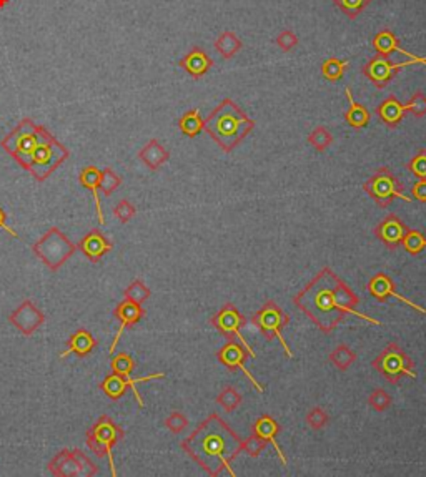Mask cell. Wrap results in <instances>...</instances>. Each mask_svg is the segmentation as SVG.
<instances>
[{
	"label": "cell",
	"mask_w": 426,
	"mask_h": 477,
	"mask_svg": "<svg viewBox=\"0 0 426 477\" xmlns=\"http://www.w3.org/2000/svg\"><path fill=\"white\" fill-rule=\"evenodd\" d=\"M8 321L25 336H32L44 324L45 316L30 300H25L8 316Z\"/></svg>",
	"instance_id": "13"
},
{
	"label": "cell",
	"mask_w": 426,
	"mask_h": 477,
	"mask_svg": "<svg viewBox=\"0 0 426 477\" xmlns=\"http://www.w3.org/2000/svg\"><path fill=\"white\" fill-rule=\"evenodd\" d=\"M252 323L257 326L260 333L263 334V338L267 339V341H273V339L277 338L282 344L283 351H285V354L288 356V360H293L292 349L282 334L283 326L288 324V314L275 303V301L268 300L267 303L253 314Z\"/></svg>",
	"instance_id": "9"
},
{
	"label": "cell",
	"mask_w": 426,
	"mask_h": 477,
	"mask_svg": "<svg viewBox=\"0 0 426 477\" xmlns=\"http://www.w3.org/2000/svg\"><path fill=\"white\" fill-rule=\"evenodd\" d=\"M163 377H165V372H154V375L142 376V377L118 376L115 375V372H110V375H108L105 379L100 382V387L103 393H105V396H108V398L113 401L120 399L127 391L132 389L134 391V396L140 408H145V403H144V399H142L139 389H137V384H140V382H146V381H154V379H163Z\"/></svg>",
	"instance_id": "11"
},
{
	"label": "cell",
	"mask_w": 426,
	"mask_h": 477,
	"mask_svg": "<svg viewBox=\"0 0 426 477\" xmlns=\"http://www.w3.org/2000/svg\"><path fill=\"white\" fill-rule=\"evenodd\" d=\"M358 303V296L328 266H325L293 298V305L301 310L326 334L333 331L340 323H343L345 314L348 313L372 324L381 326V321L357 311Z\"/></svg>",
	"instance_id": "1"
},
{
	"label": "cell",
	"mask_w": 426,
	"mask_h": 477,
	"mask_svg": "<svg viewBox=\"0 0 426 477\" xmlns=\"http://www.w3.org/2000/svg\"><path fill=\"white\" fill-rule=\"evenodd\" d=\"M79 182H80V185H82L84 188H87V190L92 193L93 201H96L98 223L105 225V218H103V213H102L100 195H98V192H100V170H98L97 167H93V165H88V167L80 170Z\"/></svg>",
	"instance_id": "21"
},
{
	"label": "cell",
	"mask_w": 426,
	"mask_h": 477,
	"mask_svg": "<svg viewBox=\"0 0 426 477\" xmlns=\"http://www.w3.org/2000/svg\"><path fill=\"white\" fill-rule=\"evenodd\" d=\"M348 67H350L348 60L330 57V59H326L325 62L321 64V75H323V78L328 80V82L335 83L343 78V75L348 70Z\"/></svg>",
	"instance_id": "30"
},
{
	"label": "cell",
	"mask_w": 426,
	"mask_h": 477,
	"mask_svg": "<svg viewBox=\"0 0 426 477\" xmlns=\"http://www.w3.org/2000/svg\"><path fill=\"white\" fill-rule=\"evenodd\" d=\"M373 47H375L376 54L380 57H385V59H388V57L396 52V54L406 57L408 60H413V62L426 67V59L411 54V52L408 50L401 49L398 44V39H396V35L393 34L390 28H383V30H380L375 37H373Z\"/></svg>",
	"instance_id": "18"
},
{
	"label": "cell",
	"mask_w": 426,
	"mask_h": 477,
	"mask_svg": "<svg viewBox=\"0 0 426 477\" xmlns=\"http://www.w3.org/2000/svg\"><path fill=\"white\" fill-rule=\"evenodd\" d=\"M165 428L168 429L170 432L173 434H180L182 431H185L187 426H188V419L187 416L183 413H180V411H173V413H170L167 416V419H165Z\"/></svg>",
	"instance_id": "41"
},
{
	"label": "cell",
	"mask_w": 426,
	"mask_h": 477,
	"mask_svg": "<svg viewBox=\"0 0 426 477\" xmlns=\"http://www.w3.org/2000/svg\"><path fill=\"white\" fill-rule=\"evenodd\" d=\"M144 316H145V310L142 308V305L134 303V301L124 300L117 305L115 318L118 319L120 326H118V331L115 334V339L112 341V346H110V349H108V353H110V354L115 353L117 344H118V341H120L122 334H124L125 329L139 323V321L144 318Z\"/></svg>",
	"instance_id": "16"
},
{
	"label": "cell",
	"mask_w": 426,
	"mask_h": 477,
	"mask_svg": "<svg viewBox=\"0 0 426 477\" xmlns=\"http://www.w3.org/2000/svg\"><path fill=\"white\" fill-rule=\"evenodd\" d=\"M0 146L39 182H45L70 155L67 146L32 118H22Z\"/></svg>",
	"instance_id": "2"
},
{
	"label": "cell",
	"mask_w": 426,
	"mask_h": 477,
	"mask_svg": "<svg viewBox=\"0 0 426 477\" xmlns=\"http://www.w3.org/2000/svg\"><path fill=\"white\" fill-rule=\"evenodd\" d=\"M405 112L413 113L416 118L426 117V95L423 92H416L410 98L408 103H405Z\"/></svg>",
	"instance_id": "42"
},
{
	"label": "cell",
	"mask_w": 426,
	"mask_h": 477,
	"mask_svg": "<svg viewBox=\"0 0 426 477\" xmlns=\"http://www.w3.org/2000/svg\"><path fill=\"white\" fill-rule=\"evenodd\" d=\"M139 158L146 168L151 170V172H157L162 165L168 162L170 152L157 139H151L139 152Z\"/></svg>",
	"instance_id": "24"
},
{
	"label": "cell",
	"mask_w": 426,
	"mask_h": 477,
	"mask_svg": "<svg viewBox=\"0 0 426 477\" xmlns=\"http://www.w3.org/2000/svg\"><path fill=\"white\" fill-rule=\"evenodd\" d=\"M135 213H137L135 206L132 205L129 200H122L115 208H113V215H115V218L120 221V223H129V221L135 216Z\"/></svg>",
	"instance_id": "47"
},
{
	"label": "cell",
	"mask_w": 426,
	"mask_h": 477,
	"mask_svg": "<svg viewBox=\"0 0 426 477\" xmlns=\"http://www.w3.org/2000/svg\"><path fill=\"white\" fill-rule=\"evenodd\" d=\"M330 361L333 363V366L340 371H347L350 366L357 361V353L353 349H350L347 344H340L330 353Z\"/></svg>",
	"instance_id": "31"
},
{
	"label": "cell",
	"mask_w": 426,
	"mask_h": 477,
	"mask_svg": "<svg viewBox=\"0 0 426 477\" xmlns=\"http://www.w3.org/2000/svg\"><path fill=\"white\" fill-rule=\"evenodd\" d=\"M77 247L57 226L47 230L32 247V252L50 271H59L74 257Z\"/></svg>",
	"instance_id": "5"
},
{
	"label": "cell",
	"mask_w": 426,
	"mask_h": 477,
	"mask_svg": "<svg viewBox=\"0 0 426 477\" xmlns=\"http://www.w3.org/2000/svg\"><path fill=\"white\" fill-rule=\"evenodd\" d=\"M72 454H74L75 459H77V464H79V469H80V476L93 477V476L98 474V467L96 464H93V462L90 461L88 457L85 456L82 451L72 449Z\"/></svg>",
	"instance_id": "43"
},
{
	"label": "cell",
	"mask_w": 426,
	"mask_h": 477,
	"mask_svg": "<svg viewBox=\"0 0 426 477\" xmlns=\"http://www.w3.org/2000/svg\"><path fill=\"white\" fill-rule=\"evenodd\" d=\"M124 439V429L108 418L107 414L100 416L97 423L87 431V446L97 457H107L112 476H117L115 461H113V447Z\"/></svg>",
	"instance_id": "6"
},
{
	"label": "cell",
	"mask_w": 426,
	"mask_h": 477,
	"mask_svg": "<svg viewBox=\"0 0 426 477\" xmlns=\"http://www.w3.org/2000/svg\"><path fill=\"white\" fill-rule=\"evenodd\" d=\"M406 231H408V228H406L403 221H401L396 215H390L376 226L375 235L386 248L396 249L401 243H403Z\"/></svg>",
	"instance_id": "19"
},
{
	"label": "cell",
	"mask_w": 426,
	"mask_h": 477,
	"mask_svg": "<svg viewBox=\"0 0 426 477\" xmlns=\"http://www.w3.org/2000/svg\"><path fill=\"white\" fill-rule=\"evenodd\" d=\"M243 47V42L240 40V37L231 30H225L219 35V39L215 40V50L219 52L221 59L230 60L238 54Z\"/></svg>",
	"instance_id": "28"
},
{
	"label": "cell",
	"mask_w": 426,
	"mask_h": 477,
	"mask_svg": "<svg viewBox=\"0 0 426 477\" xmlns=\"http://www.w3.org/2000/svg\"><path fill=\"white\" fill-rule=\"evenodd\" d=\"M373 367L376 372L385 377L388 382L396 384L401 377L408 376L416 379L415 365L411 358L396 343H390L378 356L373 360Z\"/></svg>",
	"instance_id": "7"
},
{
	"label": "cell",
	"mask_w": 426,
	"mask_h": 477,
	"mask_svg": "<svg viewBox=\"0 0 426 477\" xmlns=\"http://www.w3.org/2000/svg\"><path fill=\"white\" fill-rule=\"evenodd\" d=\"M112 248L113 245L110 240L98 228L88 231L77 245V249H80V253H84L92 263L100 261L107 253L112 252Z\"/></svg>",
	"instance_id": "17"
},
{
	"label": "cell",
	"mask_w": 426,
	"mask_h": 477,
	"mask_svg": "<svg viewBox=\"0 0 426 477\" xmlns=\"http://www.w3.org/2000/svg\"><path fill=\"white\" fill-rule=\"evenodd\" d=\"M217 403L224 408L226 413H231L241 404V394L235 389L234 386H225L220 391V394L217 396Z\"/></svg>",
	"instance_id": "36"
},
{
	"label": "cell",
	"mask_w": 426,
	"mask_h": 477,
	"mask_svg": "<svg viewBox=\"0 0 426 477\" xmlns=\"http://www.w3.org/2000/svg\"><path fill=\"white\" fill-rule=\"evenodd\" d=\"M416 62L413 60H406V62H391L390 59H385V57H373V59L368 60L367 64L363 65L362 72L364 77H367L370 82L375 85L376 88H385L388 83L391 82L393 77L400 72L401 69L410 67V65H415Z\"/></svg>",
	"instance_id": "12"
},
{
	"label": "cell",
	"mask_w": 426,
	"mask_h": 477,
	"mask_svg": "<svg viewBox=\"0 0 426 477\" xmlns=\"http://www.w3.org/2000/svg\"><path fill=\"white\" fill-rule=\"evenodd\" d=\"M278 432H280V426H278V423L270 414L260 416V418L257 419V423H255V426H253V434H257V436L262 437L263 441L272 444V446L275 447V451H277L278 457H280V461L287 466V462H288L287 457H285V454H283L282 447L278 446V442H277Z\"/></svg>",
	"instance_id": "22"
},
{
	"label": "cell",
	"mask_w": 426,
	"mask_h": 477,
	"mask_svg": "<svg viewBox=\"0 0 426 477\" xmlns=\"http://www.w3.org/2000/svg\"><path fill=\"white\" fill-rule=\"evenodd\" d=\"M245 323H247V319L241 316L238 308L231 303L221 306L219 313L210 319V324L221 334V336H225L229 341H235L236 339V341H240L241 346L247 349L250 358H257V354H255L252 346L248 344L247 338L241 334V326Z\"/></svg>",
	"instance_id": "10"
},
{
	"label": "cell",
	"mask_w": 426,
	"mask_h": 477,
	"mask_svg": "<svg viewBox=\"0 0 426 477\" xmlns=\"http://www.w3.org/2000/svg\"><path fill=\"white\" fill-rule=\"evenodd\" d=\"M178 129L183 135L190 136V139L200 135L205 130V120L202 118L200 110L192 108V110L183 113V117L178 120Z\"/></svg>",
	"instance_id": "29"
},
{
	"label": "cell",
	"mask_w": 426,
	"mask_h": 477,
	"mask_svg": "<svg viewBox=\"0 0 426 477\" xmlns=\"http://www.w3.org/2000/svg\"><path fill=\"white\" fill-rule=\"evenodd\" d=\"M122 185V177L113 172V168L107 167L100 170V192L105 196H110L118 187Z\"/></svg>",
	"instance_id": "38"
},
{
	"label": "cell",
	"mask_w": 426,
	"mask_h": 477,
	"mask_svg": "<svg viewBox=\"0 0 426 477\" xmlns=\"http://www.w3.org/2000/svg\"><path fill=\"white\" fill-rule=\"evenodd\" d=\"M328 421H330L328 414H326L321 408L310 409L309 414H306V424H309L313 431H320V429H323L326 424H328Z\"/></svg>",
	"instance_id": "44"
},
{
	"label": "cell",
	"mask_w": 426,
	"mask_h": 477,
	"mask_svg": "<svg viewBox=\"0 0 426 477\" xmlns=\"http://www.w3.org/2000/svg\"><path fill=\"white\" fill-rule=\"evenodd\" d=\"M363 190L380 208H386L395 198H400L406 203L411 201V198L403 193V185L396 178V175L386 167L376 170L370 177V180L364 182Z\"/></svg>",
	"instance_id": "8"
},
{
	"label": "cell",
	"mask_w": 426,
	"mask_h": 477,
	"mask_svg": "<svg viewBox=\"0 0 426 477\" xmlns=\"http://www.w3.org/2000/svg\"><path fill=\"white\" fill-rule=\"evenodd\" d=\"M180 446L208 476H220L224 469L235 476L230 462L241 452V439L219 414L208 416Z\"/></svg>",
	"instance_id": "3"
},
{
	"label": "cell",
	"mask_w": 426,
	"mask_h": 477,
	"mask_svg": "<svg viewBox=\"0 0 426 477\" xmlns=\"http://www.w3.org/2000/svg\"><path fill=\"white\" fill-rule=\"evenodd\" d=\"M406 168H408L416 178H426V150L421 148L420 152L406 163Z\"/></svg>",
	"instance_id": "45"
},
{
	"label": "cell",
	"mask_w": 426,
	"mask_h": 477,
	"mask_svg": "<svg viewBox=\"0 0 426 477\" xmlns=\"http://www.w3.org/2000/svg\"><path fill=\"white\" fill-rule=\"evenodd\" d=\"M49 472L59 477H79L80 469L72 451L64 449L49 462Z\"/></svg>",
	"instance_id": "26"
},
{
	"label": "cell",
	"mask_w": 426,
	"mask_h": 477,
	"mask_svg": "<svg viewBox=\"0 0 426 477\" xmlns=\"http://www.w3.org/2000/svg\"><path fill=\"white\" fill-rule=\"evenodd\" d=\"M367 288H368V293H370L373 298H376L378 301H381V303H385V301L390 300V298H396V300L401 301L403 305L410 306V308H413L415 311H418V313L421 314H426L425 308H421V306L413 303V301H410L408 298L401 296L400 293H396L395 283H393V280L386 275V273H378V275L373 276L372 280L368 281Z\"/></svg>",
	"instance_id": "15"
},
{
	"label": "cell",
	"mask_w": 426,
	"mask_h": 477,
	"mask_svg": "<svg viewBox=\"0 0 426 477\" xmlns=\"http://www.w3.org/2000/svg\"><path fill=\"white\" fill-rule=\"evenodd\" d=\"M405 105L396 97H386L380 105L376 107V115L388 129H396L405 118Z\"/></svg>",
	"instance_id": "23"
},
{
	"label": "cell",
	"mask_w": 426,
	"mask_h": 477,
	"mask_svg": "<svg viewBox=\"0 0 426 477\" xmlns=\"http://www.w3.org/2000/svg\"><path fill=\"white\" fill-rule=\"evenodd\" d=\"M401 245H403L406 253L413 254L415 257V254L421 253L426 248V236L418 230H408Z\"/></svg>",
	"instance_id": "37"
},
{
	"label": "cell",
	"mask_w": 426,
	"mask_h": 477,
	"mask_svg": "<svg viewBox=\"0 0 426 477\" xmlns=\"http://www.w3.org/2000/svg\"><path fill=\"white\" fill-rule=\"evenodd\" d=\"M373 0H333L335 6H337L348 18H352V20L358 18L359 13L370 6Z\"/></svg>",
	"instance_id": "34"
},
{
	"label": "cell",
	"mask_w": 426,
	"mask_h": 477,
	"mask_svg": "<svg viewBox=\"0 0 426 477\" xmlns=\"http://www.w3.org/2000/svg\"><path fill=\"white\" fill-rule=\"evenodd\" d=\"M255 120L236 105L231 98H225L215 107L205 120V131L225 153L234 152L243 139L252 134Z\"/></svg>",
	"instance_id": "4"
},
{
	"label": "cell",
	"mask_w": 426,
	"mask_h": 477,
	"mask_svg": "<svg viewBox=\"0 0 426 477\" xmlns=\"http://www.w3.org/2000/svg\"><path fill=\"white\" fill-rule=\"evenodd\" d=\"M411 196L421 203H426V178H418V182L411 187Z\"/></svg>",
	"instance_id": "48"
},
{
	"label": "cell",
	"mask_w": 426,
	"mask_h": 477,
	"mask_svg": "<svg viewBox=\"0 0 426 477\" xmlns=\"http://www.w3.org/2000/svg\"><path fill=\"white\" fill-rule=\"evenodd\" d=\"M309 143L310 146H313V150L321 153L328 150L331 143H333V134L326 126H316V129L310 131Z\"/></svg>",
	"instance_id": "32"
},
{
	"label": "cell",
	"mask_w": 426,
	"mask_h": 477,
	"mask_svg": "<svg viewBox=\"0 0 426 477\" xmlns=\"http://www.w3.org/2000/svg\"><path fill=\"white\" fill-rule=\"evenodd\" d=\"M275 44L278 45V49L283 52H292L298 45V37L295 32L287 28V30H282L280 34L277 35Z\"/></svg>",
	"instance_id": "46"
},
{
	"label": "cell",
	"mask_w": 426,
	"mask_h": 477,
	"mask_svg": "<svg viewBox=\"0 0 426 477\" xmlns=\"http://www.w3.org/2000/svg\"><path fill=\"white\" fill-rule=\"evenodd\" d=\"M97 346V339L93 338V334L87 331V329H79L75 331L67 341V349L60 354V360H64L69 354H77L79 358L88 356Z\"/></svg>",
	"instance_id": "25"
},
{
	"label": "cell",
	"mask_w": 426,
	"mask_h": 477,
	"mask_svg": "<svg viewBox=\"0 0 426 477\" xmlns=\"http://www.w3.org/2000/svg\"><path fill=\"white\" fill-rule=\"evenodd\" d=\"M8 2H11V0H0V8H4V7H6Z\"/></svg>",
	"instance_id": "50"
},
{
	"label": "cell",
	"mask_w": 426,
	"mask_h": 477,
	"mask_svg": "<svg viewBox=\"0 0 426 477\" xmlns=\"http://www.w3.org/2000/svg\"><path fill=\"white\" fill-rule=\"evenodd\" d=\"M178 65L185 70L190 77L198 80L202 78L203 75H207L208 70L213 67V60L205 50L200 49V47H193V49L180 60Z\"/></svg>",
	"instance_id": "20"
},
{
	"label": "cell",
	"mask_w": 426,
	"mask_h": 477,
	"mask_svg": "<svg viewBox=\"0 0 426 477\" xmlns=\"http://www.w3.org/2000/svg\"><path fill=\"white\" fill-rule=\"evenodd\" d=\"M150 295H151L150 288L145 286V283L142 280H134L129 286L125 288V291H124L125 300H130V301H134V303H139V305H144L145 301L150 298Z\"/></svg>",
	"instance_id": "35"
},
{
	"label": "cell",
	"mask_w": 426,
	"mask_h": 477,
	"mask_svg": "<svg viewBox=\"0 0 426 477\" xmlns=\"http://www.w3.org/2000/svg\"><path fill=\"white\" fill-rule=\"evenodd\" d=\"M368 404H370L375 411H378V413H383V411H386L391 406V396L388 394L385 389H381V387H376V389L368 396Z\"/></svg>",
	"instance_id": "40"
},
{
	"label": "cell",
	"mask_w": 426,
	"mask_h": 477,
	"mask_svg": "<svg viewBox=\"0 0 426 477\" xmlns=\"http://www.w3.org/2000/svg\"><path fill=\"white\" fill-rule=\"evenodd\" d=\"M110 370L118 376H132L135 370V361L129 353H118L112 354Z\"/></svg>",
	"instance_id": "33"
},
{
	"label": "cell",
	"mask_w": 426,
	"mask_h": 477,
	"mask_svg": "<svg viewBox=\"0 0 426 477\" xmlns=\"http://www.w3.org/2000/svg\"><path fill=\"white\" fill-rule=\"evenodd\" d=\"M268 442L263 441L262 437H258L257 434H252V436L241 441V452L248 454L250 457H258L262 452L267 449Z\"/></svg>",
	"instance_id": "39"
},
{
	"label": "cell",
	"mask_w": 426,
	"mask_h": 477,
	"mask_svg": "<svg viewBox=\"0 0 426 477\" xmlns=\"http://www.w3.org/2000/svg\"><path fill=\"white\" fill-rule=\"evenodd\" d=\"M0 228H2V230H6L7 233L11 235V236H13V238H16V240L21 238V236H18L17 231L13 230V228H11V226L7 225V213H6V211L2 210V208H0Z\"/></svg>",
	"instance_id": "49"
},
{
	"label": "cell",
	"mask_w": 426,
	"mask_h": 477,
	"mask_svg": "<svg viewBox=\"0 0 426 477\" xmlns=\"http://www.w3.org/2000/svg\"><path fill=\"white\" fill-rule=\"evenodd\" d=\"M345 93H347V98H348V110L345 112V120H347V124L352 126V129H364L368 124H370V112H368V108L362 105V103H358L355 100L353 95H352V90H350V87L345 88Z\"/></svg>",
	"instance_id": "27"
},
{
	"label": "cell",
	"mask_w": 426,
	"mask_h": 477,
	"mask_svg": "<svg viewBox=\"0 0 426 477\" xmlns=\"http://www.w3.org/2000/svg\"><path fill=\"white\" fill-rule=\"evenodd\" d=\"M217 358H219V361L221 363V365L230 367V370H240L245 376L248 377V381L252 382L255 389H257L258 393H263V386L260 384V382L252 376V372L243 366V361L248 358V353H247V349L241 346V344H238L236 341H229L225 346H221L219 353H217Z\"/></svg>",
	"instance_id": "14"
}]
</instances>
